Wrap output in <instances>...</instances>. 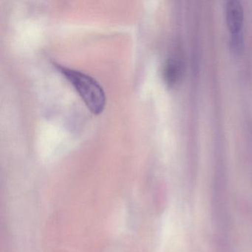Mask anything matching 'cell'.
<instances>
[{
	"instance_id": "6da1fadb",
	"label": "cell",
	"mask_w": 252,
	"mask_h": 252,
	"mask_svg": "<svg viewBox=\"0 0 252 252\" xmlns=\"http://www.w3.org/2000/svg\"><path fill=\"white\" fill-rule=\"evenodd\" d=\"M56 68L73 85L88 108L94 114L99 115L104 111L106 105V95L99 83L89 75L55 64Z\"/></svg>"
},
{
	"instance_id": "7a4b0ae2",
	"label": "cell",
	"mask_w": 252,
	"mask_h": 252,
	"mask_svg": "<svg viewBox=\"0 0 252 252\" xmlns=\"http://www.w3.org/2000/svg\"><path fill=\"white\" fill-rule=\"evenodd\" d=\"M225 14L231 36L243 35L242 29L244 20V12L241 2L238 0L228 1L225 6Z\"/></svg>"
},
{
	"instance_id": "3957f363",
	"label": "cell",
	"mask_w": 252,
	"mask_h": 252,
	"mask_svg": "<svg viewBox=\"0 0 252 252\" xmlns=\"http://www.w3.org/2000/svg\"><path fill=\"white\" fill-rule=\"evenodd\" d=\"M179 64L173 60H169L163 69V78L168 85H173L179 79Z\"/></svg>"
}]
</instances>
